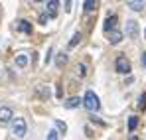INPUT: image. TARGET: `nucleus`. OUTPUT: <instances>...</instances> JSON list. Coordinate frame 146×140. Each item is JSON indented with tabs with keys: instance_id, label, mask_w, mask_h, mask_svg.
Returning <instances> with one entry per match:
<instances>
[{
	"instance_id": "nucleus-11",
	"label": "nucleus",
	"mask_w": 146,
	"mask_h": 140,
	"mask_svg": "<svg viewBox=\"0 0 146 140\" xmlns=\"http://www.w3.org/2000/svg\"><path fill=\"white\" fill-rule=\"evenodd\" d=\"M117 24H119V18L117 16H109L107 20H105V32H109V30H113V28H117Z\"/></svg>"
},
{
	"instance_id": "nucleus-12",
	"label": "nucleus",
	"mask_w": 146,
	"mask_h": 140,
	"mask_svg": "<svg viewBox=\"0 0 146 140\" xmlns=\"http://www.w3.org/2000/svg\"><path fill=\"white\" fill-rule=\"evenodd\" d=\"M16 65H18L20 69H24L26 65H28V55H26V53H18V55H16Z\"/></svg>"
},
{
	"instance_id": "nucleus-24",
	"label": "nucleus",
	"mask_w": 146,
	"mask_h": 140,
	"mask_svg": "<svg viewBox=\"0 0 146 140\" xmlns=\"http://www.w3.org/2000/svg\"><path fill=\"white\" fill-rule=\"evenodd\" d=\"M38 2H46V0H38Z\"/></svg>"
},
{
	"instance_id": "nucleus-4",
	"label": "nucleus",
	"mask_w": 146,
	"mask_h": 140,
	"mask_svg": "<svg viewBox=\"0 0 146 140\" xmlns=\"http://www.w3.org/2000/svg\"><path fill=\"white\" fill-rule=\"evenodd\" d=\"M107 34H109V42H111L113 46H117V44H121V42H122V38H124V36H122V32H119L117 28H113V30H109Z\"/></svg>"
},
{
	"instance_id": "nucleus-8",
	"label": "nucleus",
	"mask_w": 146,
	"mask_h": 140,
	"mask_svg": "<svg viewBox=\"0 0 146 140\" xmlns=\"http://www.w3.org/2000/svg\"><path fill=\"white\" fill-rule=\"evenodd\" d=\"M126 4H128L130 10H134V12H142L144 6H146V0H126Z\"/></svg>"
},
{
	"instance_id": "nucleus-22",
	"label": "nucleus",
	"mask_w": 146,
	"mask_h": 140,
	"mask_svg": "<svg viewBox=\"0 0 146 140\" xmlns=\"http://www.w3.org/2000/svg\"><path fill=\"white\" fill-rule=\"evenodd\" d=\"M48 18H49V16H48V14H42V16H40V22H42V24H44V22H46V20H48Z\"/></svg>"
},
{
	"instance_id": "nucleus-23",
	"label": "nucleus",
	"mask_w": 146,
	"mask_h": 140,
	"mask_svg": "<svg viewBox=\"0 0 146 140\" xmlns=\"http://www.w3.org/2000/svg\"><path fill=\"white\" fill-rule=\"evenodd\" d=\"M142 65H144V67H146V51H144V53H142Z\"/></svg>"
},
{
	"instance_id": "nucleus-18",
	"label": "nucleus",
	"mask_w": 146,
	"mask_h": 140,
	"mask_svg": "<svg viewBox=\"0 0 146 140\" xmlns=\"http://www.w3.org/2000/svg\"><path fill=\"white\" fill-rule=\"evenodd\" d=\"M85 73H87V67H85L83 63H79V65H77V75H79V77H85Z\"/></svg>"
},
{
	"instance_id": "nucleus-20",
	"label": "nucleus",
	"mask_w": 146,
	"mask_h": 140,
	"mask_svg": "<svg viewBox=\"0 0 146 140\" xmlns=\"http://www.w3.org/2000/svg\"><path fill=\"white\" fill-rule=\"evenodd\" d=\"M59 136H61V134H59V132H55V130H51V132L48 134V138H49V140H57Z\"/></svg>"
},
{
	"instance_id": "nucleus-6",
	"label": "nucleus",
	"mask_w": 146,
	"mask_h": 140,
	"mask_svg": "<svg viewBox=\"0 0 146 140\" xmlns=\"http://www.w3.org/2000/svg\"><path fill=\"white\" fill-rule=\"evenodd\" d=\"M126 36L128 38H132V40H136L138 38V24L136 22H126Z\"/></svg>"
},
{
	"instance_id": "nucleus-5",
	"label": "nucleus",
	"mask_w": 146,
	"mask_h": 140,
	"mask_svg": "<svg viewBox=\"0 0 146 140\" xmlns=\"http://www.w3.org/2000/svg\"><path fill=\"white\" fill-rule=\"evenodd\" d=\"M12 118H14L12 109H8V107H2V109H0V124H8Z\"/></svg>"
},
{
	"instance_id": "nucleus-10",
	"label": "nucleus",
	"mask_w": 146,
	"mask_h": 140,
	"mask_svg": "<svg viewBox=\"0 0 146 140\" xmlns=\"http://www.w3.org/2000/svg\"><path fill=\"white\" fill-rule=\"evenodd\" d=\"M63 107L65 109H77V107H81V99L79 97H71V99H67L63 103Z\"/></svg>"
},
{
	"instance_id": "nucleus-21",
	"label": "nucleus",
	"mask_w": 146,
	"mask_h": 140,
	"mask_svg": "<svg viewBox=\"0 0 146 140\" xmlns=\"http://www.w3.org/2000/svg\"><path fill=\"white\" fill-rule=\"evenodd\" d=\"M51 51H53V49H51V47H49V49H48V55H46V59H44V61H46V63H49V61H51Z\"/></svg>"
},
{
	"instance_id": "nucleus-3",
	"label": "nucleus",
	"mask_w": 146,
	"mask_h": 140,
	"mask_svg": "<svg viewBox=\"0 0 146 140\" xmlns=\"http://www.w3.org/2000/svg\"><path fill=\"white\" fill-rule=\"evenodd\" d=\"M115 69H117V73H121V75L130 73V61H128L124 55H119L117 61H115Z\"/></svg>"
},
{
	"instance_id": "nucleus-2",
	"label": "nucleus",
	"mask_w": 146,
	"mask_h": 140,
	"mask_svg": "<svg viewBox=\"0 0 146 140\" xmlns=\"http://www.w3.org/2000/svg\"><path fill=\"white\" fill-rule=\"evenodd\" d=\"M12 136L14 138H24L26 136V120L24 118H14L12 120Z\"/></svg>"
},
{
	"instance_id": "nucleus-15",
	"label": "nucleus",
	"mask_w": 146,
	"mask_h": 140,
	"mask_svg": "<svg viewBox=\"0 0 146 140\" xmlns=\"http://www.w3.org/2000/svg\"><path fill=\"white\" fill-rule=\"evenodd\" d=\"M79 42H81V34H79V32H75V34H73V38H71V42H69V47H75Z\"/></svg>"
},
{
	"instance_id": "nucleus-17",
	"label": "nucleus",
	"mask_w": 146,
	"mask_h": 140,
	"mask_svg": "<svg viewBox=\"0 0 146 140\" xmlns=\"http://www.w3.org/2000/svg\"><path fill=\"white\" fill-rule=\"evenodd\" d=\"M138 109H140V111L146 109V93H142L140 97H138Z\"/></svg>"
},
{
	"instance_id": "nucleus-14",
	"label": "nucleus",
	"mask_w": 146,
	"mask_h": 140,
	"mask_svg": "<svg viewBox=\"0 0 146 140\" xmlns=\"http://www.w3.org/2000/svg\"><path fill=\"white\" fill-rule=\"evenodd\" d=\"M53 122H55V126H57V130H59L61 134H65V132H67V124H65L63 120H57V118H55Z\"/></svg>"
},
{
	"instance_id": "nucleus-19",
	"label": "nucleus",
	"mask_w": 146,
	"mask_h": 140,
	"mask_svg": "<svg viewBox=\"0 0 146 140\" xmlns=\"http://www.w3.org/2000/svg\"><path fill=\"white\" fill-rule=\"evenodd\" d=\"M67 63V55L65 53H59V57H57V65L61 67V65H65Z\"/></svg>"
},
{
	"instance_id": "nucleus-16",
	"label": "nucleus",
	"mask_w": 146,
	"mask_h": 140,
	"mask_svg": "<svg viewBox=\"0 0 146 140\" xmlns=\"http://www.w3.org/2000/svg\"><path fill=\"white\" fill-rule=\"evenodd\" d=\"M136 126H138V118H136V117H130V118H128V130L132 132Z\"/></svg>"
},
{
	"instance_id": "nucleus-13",
	"label": "nucleus",
	"mask_w": 146,
	"mask_h": 140,
	"mask_svg": "<svg viewBox=\"0 0 146 140\" xmlns=\"http://www.w3.org/2000/svg\"><path fill=\"white\" fill-rule=\"evenodd\" d=\"M83 8H85V12H87V14L95 12V10H97V0H85Z\"/></svg>"
},
{
	"instance_id": "nucleus-7",
	"label": "nucleus",
	"mask_w": 146,
	"mask_h": 140,
	"mask_svg": "<svg viewBox=\"0 0 146 140\" xmlns=\"http://www.w3.org/2000/svg\"><path fill=\"white\" fill-rule=\"evenodd\" d=\"M48 2V14L49 18H55L57 16V8H59V0H46Z\"/></svg>"
},
{
	"instance_id": "nucleus-1",
	"label": "nucleus",
	"mask_w": 146,
	"mask_h": 140,
	"mask_svg": "<svg viewBox=\"0 0 146 140\" xmlns=\"http://www.w3.org/2000/svg\"><path fill=\"white\" fill-rule=\"evenodd\" d=\"M81 105L87 109V111H91V113H97L99 109H101V103H99V97L93 91H87L85 97H83V101H81Z\"/></svg>"
},
{
	"instance_id": "nucleus-9",
	"label": "nucleus",
	"mask_w": 146,
	"mask_h": 140,
	"mask_svg": "<svg viewBox=\"0 0 146 140\" xmlns=\"http://www.w3.org/2000/svg\"><path fill=\"white\" fill-rule=\"evenodd\" d=\"M16 30L22 34H32V24L28 20H20V22H16Z\"/></svg>"
}]
</instances>
